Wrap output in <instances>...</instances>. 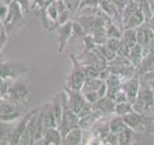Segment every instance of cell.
<instances>
[{"mask_svg": "<svg viewBox=\"0 0 154 145\" xmlns=\"http://www.w3.org/2000/svg\"><path fill=\"white\" fill-rule=\"evenodd\" d=\"M72 34H74L78 38H84L87 32L78 21H73L72 22Z\"/></svg>", "mask_w": 154, "mask_h": 145, "instance_id": "obj_32", "label": "cell"}, {"mask_svg": "<svg viewBox=\"0 0 154 145\" xmlns=\"http://www.w3.org/2000/svg\"><path fill=\"white\" fill-rule=\"evenodd\" d=\"M119 137V145H127L131 144L133 141L136 140V132L131 128L126 127L123 130H122L119 134H118Z\"/></svg>", "mask_w": 154, "mask_h": 145, "instance_id": "obj_20", "label": "cell"}, {"mask_svg": "<svg viewBox=\"0 0 154 145\" xmlns=\"http://www.w3.org/2000/svg\"><path fill=\"white\" fill-rule=\"evenodd\" d=\"M99 0H81L79 9L85 7H98Z\"/></svg>", "mask_w": 154, "mask_h": 145, "instance_id": "obj_39", "label": "cell"}, {"mask_svg": "<svg viewBox=\"0 0 154 145\" xmlns=\"http://www.w3.org/2000/svg\"><path fill=\"white\" fill-rule=\"evenodd\" d=\"M0 102H1V100H0Z\"/></svg>", "mask_w": 154, "mask_h": 145, "instance_id": "obj_50", "label": "cell"}, {"mask_svg": "<svg viewBox=\"0 0 154 145\" xmlns=\"http://www.w3.org/2000/svg\"><path fill=\"white\" fill-rule=\"evenodd\" d=\"M51 108L54 113V117L56 120L57 126L59 127L62 120V115H63V105L61 102V94H57L52 100L51 103Z\"/></svg>", "mask_w": 154, "mask_h": 145, "instance_id": "obj_21", "label": "cell"}, {"mask_svg": "<svg viewBox=\"0 0 154 145\" xmlns=\"http://www.w3.org/2000/svg\"><path fill=\"white\" fill-rule=\"evenodd\" d=\"M102 79L100 77H95V79H86L83 86H82L81 92H89V91H97L99 86L102 83Z\"/></svg>", "mask_w": 154, "mask_h": 145, "instance_id": "obj_25", "label": "cell"}, {"mask_svg": "<svg viewBox=\"0 0 154 145\" xmlns=\"http://www.w3.org/2000/svg\"><path fill=\"white\" fill-rule=\"evenodd\" d=\"M97 47L99 48V50L102 53V55L104 56V58L107 62L112 61L114 58L117 56V52L114 51L113 50H111L110 47H108L106 45H101V46H97Z\"/></svg>", "mask_w": 154, "mask_h": 145, "instance_id": "obj_29", "label": "cell"}, {"mask_svg": "<svg viewBox=\"0 0 154 145\" xmlns=\"http://www.w3.org/2000/svg\"><path fill=\"white\" fill-rule=\"evenodd\" d=\"M63 1H64L66 10L70 14H74L76 12H78L81 0H63Z\"/></svg>", "mask_w": 154, "mask_h": 145, "instance_id": "obj_31", "label": "cell"}, {"mask_svg": "<svg viewBox=\"0 0 154 145\" xmlns=\"http://www.w3.org/2000/svg\"><path fill=\"white\" fill-rule=\"evenodd\" d=\"M61 102L63 105V115L58 129L60 130L62 137H64L70 130L79 128V117L73 110H71V108L67 105L66 94L65 90L61 94Z\"/></svg>", "mask_w": 154, "mask_h": 145, "instance_id": "obj_3", "label": "cell"}, {"mask_svg": "<svg viewBox=\"0 0 154 145\" xmlns=\"http://www.w3.org/2000/svg\"><path fill=\"white\" fill-rule=\"evenodd\" d=\"M94 110V105L91 104H90V103H88V102H86V103L84 104V105L82 106V108L80 109V111L77 113V116L79 117V119L83 118V117H85V116L91 114Z\"/></svg>", "mask_w": 154, "mask_h": 145, "instance_id": "obj_33", "label": "cell"}, {"mask_svg": "<svg viewBox=\"0 0 154 145\" xmlns=\"http://www.w3.org/2000/svg\"><path fill=\"white\" fill-rule=\"evenodd\" d=\"M22 16L23 12L20 6H19V4L17 1H14V0H12L8 5V13L6 18L3 21L4 27L10 29L17 25L18 22L22 19Z\"/></svg>", "mask_w": 154, "mask_h": 145, "instance_id": "obj_5", "label": "cell"}, {"mask_svg": "<svg viewBox=\"0 0 154 145\" xmlns=\"http://www.w3.org/2000/svg\"><path fill=\"white\" fill-rule=\"evenodd\" d=\"M83 41H84V50L85 51L91 50L96 46L90 34H86V36L83 38Z\"/></svg>", "mask_w": 154, "mask_h": 145, "instance_id": "obj_36", "label": "cell"}, {"mask_svg": "<svg viewBox=\"0 0 154 145\" xmlns=\"http://www.w3.org/2000/svg\"><path fill=\"white\" fill-rule=\"evenodd\" d=\"M142 79L148 80V81H154V69L151 70V71H149L148 72H146V74L144 75Z\"/></svg>", "mask_w": 154, "mask_h": 145, "instance_id": "obj_44", "label": "cell"}, {"mask_svg": "<svg viewBox=\"0 0 154 145\" xmlns=\"http://www.w3.org/2000/svg\"><path fill=\"white\" fill-rule=\"evenodd\" d=\"M120 44H122L120 38H108L107 41L105 43V45L108 47H110L111 50H113L114 51L117 52L119 46H120Z\"/></svg>", "mask_w": 154, "mask_h": 145, "instance_id": "obj_34", "label": "cell"}, {"mask_svg": "<svg viewBox=\"0 0 154 145\" xmlns=\"http://www.w3.org/2000/svg\"><path fill=\"white\" fill-rule=\"evenodd\" d=\"M45 106L46 109L42 110V121L45 128H58L54 117V113H53V110L51 108V103L47 104Z\"/></svg>", "mask_w": 154, "mask_h": 145, "instance_id": "obj_19", "label": "cell"}, {"mask_svg": "<svg viewBox=\"0 0 154 145\" xmlns=\"http://www.w3.org/2000/svg\"><path fill=\"white\" fill-rule=\"evenodd\" d=\"M14 1H17L19 6H20L22 12H27L28 11V7H29V4H30V0H14Z\"/></svg>", "mask_w": 154, "mask_h": 145, "instance_id": "obj_42", "label": "cell"}, {"mask_svg": "<svg viewBox=\"0 0 154 145\" xmlns=\"http://www.w3.org/2000/svg\"><path fill=\"white\" fill-rule=\"evenodd\" d=\"M149 1V5H150V8H151V12L153 14V18H154V0H148Z\"/></svg>", "mask_w": 154, "mask_h": 145, "instance_id": "obj_46", "label": "cell"}, {"mask_svg": "<svg viewBox=\"0 0 154 145\" xmlns=\"http://www.w3.org/2000/svg\"><path fill=\"white\" fill-rule=\"evenodd\" d=\"M140 82H141L140 77L135 75L130 79L122 81V89L124 91L125 95L127 97V102L132 105L136 102L140 88Z\"/></svg>", "mask_w": 154, "mask_h": 145, "instance_id": "obj_6", "label": "cell"}, {"mask_svg": "<svg viewBox=\"0 0 154 145\" xmlns=\"http://www.w3.org/2000/svg\"><path fill=\"white\" fill-rule=\"evenodd\" d=\"M70 59L72 61V66L69 74V77L66 79V87L72 90L81 91L82 86H83L86 80L84 65H82L76 58V56H74L73 54H70Z\"/></svg>", "mask_w": 154, "mask_h": 145, "instance_id": "obj_4", "label": "cell"}, {"mask_svg": "<svg viewBox=\"0 0 154 145\" xmlns=\"http://www.w3.org/2000/svg\"><path fill=\"white\" fill-rule=\"evenodd\" d=\"M42 140L45 141L43 142L45 144H63V137L58 128H46L45 130V133H43V137Z\"/></svg>", "mask_w": 154, "mask_h": 145, "instance_id": "obj_14", "label": "cell"}, {"mask_svg": "<svg viewBox=\"0 0 154 145\" xmlns=\"http://www.w3.org/2000/svg\"><path fill=\"white\" fill-rule=\"evenodd\" d=\"M84 97H85V100L86 102L88 103L94 105L95 102H97V100L99 99L98 94H97V91H89V92H84L83 93Z\"/></svg>", "mask_w": 154, "mask_h": 145, "instance_id": "obj_35", "label": "cell"}, {"mask_svg": "<svg viewBox=\"0 0 154 145\" xmlns=\"http://www.w3.org/2000/svg\"><path fill=\"white\" fill-rule=\"evenodd\" d=\"M109 1L112 2L115 6L118 8L119 13H122V10L124 9L125 6H126V4L128 3L129 0H109Z\"/></svg>", "mask_w": 154, "mask_h": 145, "instance_id": "obj_40", "label": "cell"}, {"mask_svg": "<svg viewBox=\"0 0 154 145\" xmlns=\"http://www.w3.org/2000/svg\"><path fill=\"white\" fill-rule=\"evenodd\" d=\"M98 7L101 9L106 16H108L109 18H114L115 16H117L118 14H119L118 8L115 6V5L109 1V0H99V4Z\"/></svg>", "mask_w": 154, "mask_h": 145, "instance_id": "obj_23", "label": "cell"}, {"mask_svg": "<svg viewBox=\"0 0 154 145\" xmlns=\"http://www.w3.org/2000/svg\"><path fill=\"white\" fill-rule=\"evenodd\" d=\"M72 35V21H67L59 25L57 30V39L59 44V52H63L69 43V39Z\"/></svg>", "mask_w": 154, "mask_h": 145, "instance_id": "obj_9", "label": "cell"}, {"mask_svg": "<svg viewBox=\"0 0 154 145\" xmlns=\"http://www.w3.org/2000/svg\"><path fill=\"white\" fill-rule=\"evenodd\" d=\"M138 4H139V8L141 9V11L143 14L146 21H150L153 18V14L151 12L150 5H149V1L148 0H139Z\"/></svg>", "mask_w": 154, "mask_h": 145, "instance_id": "obj_28", "label": "cell"}, {"mask_svg": "<svg viewBox=\"0 0 154 145\" xmlns=\"http://www.w3.org/2000/svg\"><path fill=\"white\" fill-rule=\"evenodd\" d=\"M8 13V6H5V5H0V21L2 22L4 21V19L6 18Z\"/></svg>", "mask_w": 154, "mask_h": 145, "instance_id": "obj_43", "label": "cell"}, {"mask_svg": "<svg viewBox=\"0 0 154 145\" xmlns=\"http://www.w3.org/2000/svg\"><path fill=\"white\" fill-rule=\"evenodd\" d=\"M149 82H150V84H151L152 88H153V91H154V81H149Z\"/></svg>", "mask_w": 154, "mask_h": 145, "instance_id": "obj_49", "label": "cell"}, {"mask_svg": "<svg viewBox=\"0 0 154 145\" xmlns=\"http://www.w3.org/2000/svg\"><path fill=\"white\" fill-rule=\"evenodd\" d=\"M122 18V28H133L137 29L139 26L146 21V18L141 9L139 8V4L136 1L129 0L126 6L124 7L122 12L120 13Z\"/></svg>", "mask_w": 154, "mask_h": 145, "instance_id": "obj_2", "label": "cell"}, {"mask_svg": "<svg viewBox=\"0 0 154 145\" xmlns=\"http://www.w3.org/2000/svg\"><path fill=\"white\" fill-rule=\"evenodd\" d=\"M149 133H151V134H154V126H153V128L150 130V132H149ZM153 140H154V137H153Z\"/></svg>", "mask_w": 154, "mask_h": 145, "instance_id": "obj_48", "label": "cell"}, {"mask_svg": "<svg viewBox=\"0 0 154 145\" xmlns=\"http://www.w3.org/2000/svg\"><path fill=\"white\" fill-rule=\"evenodd\" d=\"M5 41H6V31L3 28V30L0 33V50H1L3 45L5 44Z\"/></svg>", "mask_w": 154, "mask_h": 145, "instance_id": "obj_45", "label": "cell"}, {"mask_svg": "<svg viewBox=\"0 0 154 145\" xmlns=\"http://www.w3.org/2000/svg\"><path fill=\"white\" fill-rule=\"evenodd\" d=\"M109 127H110V132L119 134L122 130H123L125 128H126L127 126L125 125L122 116L116 115L115 118H113L111 121H109Z\"/></svg>", "mask_w": 154, "mask_h": 145, "instance_id": "obj_26", "label": "cell"}, {"mask_svg": "<svg viewBox=\"0 0 154 145\" xmlns=\"http://www.w3.org/2000/svg\"><path fill=\"white\" fill-rule=\"evenodd\" d=\"M107 88H108V86H107V84H106V82L103 80L102 83H101V85L99 86L98 90H97V94H98L99 99L107 95Z\"/></svg>", "mask_w": 154, "mask_h": 145, "instance_id": "obj_41", "label": "cell"}, {"mask_svg": "<svg viewBox=\"0 0 154 145\" xmlns=\"http://www.w3.org/2000/svg\"><path fill=\"white\" fill-rule=\"evenodd\" d=\"M84 72L86 79H95V77H99L100 71L91 65H85L84 66Z\"/></svg>", "mask_w": 154, "mask_h": 145, "instance_id": "obj_30", "label": "cell"}, {"mask_svg": "<svg viewBox=\"0 0 154 145\" xmlns=\"http://www.w3.org/2000/svg\"><path fill=\"white\" fill-rule=\"evenodd\" d=\"M154 108V91L150 82L141 79L136 102L133 104V109L143 115H152Z\"/></svg>", "mask_w": 154, "mask_h": 145, "instance_id": "obj_1", "label": "cell"}, {"mask_svg": "<svg viewBox=\"0 0 154 145\" xmlns=\"http://www.w3.org/2000/svg\"><path fill=\"white\" fill-rule=\"evenodd\" d=\"M93 105H94V109L101 112L103 114V116L115 112V105H116L115 101L107 96L98 99L97 102H95Z\"/></svg>", "mask_w": 154, "mask_h": 145, "instance_id": "obj_12", "label": "cell"}, {"mask_svg": "<svg viewBox=\"0 0 154 145\" xmlns=\"http://www.w3.org/2000/svg\"><path fill=\"white\" fill-rule=\"evenodd\" d=\"M143 57V46H141L140 44H136L133 47H131V50L129 51V55H128V59L131 62V64L136 68L140 62L142 61Z\"/></svg>", "mask_w": 154, "mask_h": 145, "instance_id": "obj_18", "label": "cell"}, {"mask_svg": "<svg viewBox=\"0 0 154 145\" xmlns=\"http://www.w3.org/2000/svg\"><path fill=\"white\" fill-rule=\"evenodd\" d=\"M19 116L20 114L12 104L2 101L0 102V121L8 123L16 120Z\"/></svg>", "mask_w": 154, "mask_h": 145, "instance_id": "obj_10", "label": "cell"}, {"mask_svg": "<svg viewBox=\"0 0 154 145\" xmlns=\"http://www.w3.org/2000/svg\"><path fill=\"white\" fill-rule=\"evenodd\" d=\"M148 22V24H149V26L151 27V29H152V31L154 32V18H152L150 21H147Z\"/></svg>", "mask_w": 154, "mask_h": 145, "instance_id": "obj_47", "label": "cell"}, {"mask_svg": "<svg viewBox=\"0 0 154 145\" xmlns=\"http://www.w3.org/2000/svg\"><path fill=\"white\" fill-rule=\"evenodd\" d=\"M133 105L130 104L129 102H122V103L116 104L115 105V114L118 116H124L128 114L129 112L133 111Z\"/></svg>", "mask_w": 154, "mask_h": 145, "instance_id": "obj_27", "label": "cell"}, {"mask_svg": "<svg viewBox=\"0 0 154 145\" xmlns=\"http://www.w3.org/2000/svg\"><path fill=\"white\" fill-rule=\"evenodd\" d=\"M38 111V109H33L30 112L26 113L23 117L20 119V121L17 123V127L14 128V130L12 132V135H11V139H10V143L11 144H18L19 140H20L22 134L25 132V130L27 128V125L30 118L33 116L34 113H36Z\"/></svg>", "mask_w": 154, "mask_h": 145, "instance_id": "obj_8", "label": "cell"}, {"mask_svg": "<svg viewBox=\"0 0 154 145\" xmlns=\"http://www.w3.org/2000/svg\"><path fill=\"white\" fill-rule=\"evenodd\" d=\"M89 34L91 36V38H93V40L96 46L105 45V43L108 39L107 33H106V29L104 26L95 28Z\"/></svg>", "mask_w": 154, "mask_h": 145, "instance_id": "obj_22", "label": "cell"}, {"mask_svg": "<svg viewBox=\"0 0 154 145\" xmlns=\"http://www.w3.org/2000/svg\"><path fill=\"white\" fill-rule=\"evenodd\" d=\"M64 90L66 94L67 105H69V106L71 108V110H73L77 114L82 108V106L86 103L83 93H82L81 91L69 89V88H67V87H65Z\"/></svg>", "mask_w": 154, "mask_h": 145, "instance_id": "obj_7", "label": "cell"}, {"mask_svg": "<svg viewBox=\"0 0 154 145\" xmlns=\"http://www.w3.org/2000/svg\"><path fill=\"white\" fill-rule=\"evenodd\" d=\"M120 40H122V45L126 46L127 47H129L130 50H131V47H133L137 44L136 29H133V28L123 29L122 37H120Z\"/></svg>", "mask_w": 154, "mask_h": 145, "instance_id": "obj_17", "label": "cell"}, {"mask_svg": "<svg viewBox=\"0 0 154 145\" xmlns=\"http://www.w3.org/2000/svg\"><path fill=\"white\" fill-rule=\"evenodd\" d=\"M101 118H103V114L97 110H94L91 114L79 119V127L83 130H89Z\"/></svg>", "mask_w": 154, "mask_h": 145, "instance_id": "obj_16", "label": "cell"}, {"mask_svg": "<svg viewBox=\"0 0 154 145\" xmlns=\"http://www.w3.org/2000/svg\"><path fill=\"white\" fill-rule=\"evenodd\" d=\"M105 144H112V145H118L119 144V137L118 134L116 133H112L110 132L108 134V135L106 137L105 140H104Z\"/></svg>", "mask_w": 154, "mask_h": 145, "instance_id": "obj_37", "label": "cell"}, {"mask_svg": "<svg viewBox=\"0 0 154 145\" xmlns=\"http://www.w3.org/2000/svg\"><path fill=\"white\" fill-rule=\"evenodd\" d=\"M154 67V53L149 52L143 57L140 64L135 68V75L139 77H143L144 75L151 71Z\"/></svg>", "mask_w": 154, "mask_h": 145, "instance_id": "obj_13", "label": "cell"}, {"mask_svg": "<svg viewBox=\"0 0 154 145\" xmlns=\"http://www.w3.org/2000/svg\"><path fill=\"white\" fill-rule=\"evenodd\" d=\"M104 27L106 29V33H107L108 38H120L122 37V30L118 25H116V24L112 21L111 18H107Z\"/></svg>", "mask_w": 154, "mask_h": 145, "instance_id": "obj_24", "label": "cell"}, {"mask_svg": "<svg viewBox=\"0 0 154 145\" xmlns=\"http://www.w3.org/2000/svg\"><path fill=\"white\" fill-rule=\"evenodd\" d=\"M114 101L116 104H119V103H122V102H127V97L125 95L124 91L122 89V86H120V89L118 91V93L116 94Z\"/></svg>", "mask_w": 154, "mask_h": 145, "instance_id": "obj_38", "label": "cell"}, {"mask_svg": "<svg viewBox=\"0 0 154 145\" xmlns=\"http://www.w3.org/2000/svg\"><path fill=\"white\" fill-rule=\"evenodd\" d=\"M83 141V130L80 127L70 130L64 137H63V144L66 145H79Z\"/></svg>", "mask_w": 154, "mask_h": 145, "instance_id": "obj_15", "label": "cell"}, {"mask_svg": "<svg viewBox=\"0 0 154 145\" xmlns=\"http://www.w3.org/2000/svg\"><path fill=\"white\" fill-rule=\"evenodd\" d=\"M7 94L9 95L10 99L14 102H22L28 97L29 90L25 85L18 82V83L9 87L7 90Z\"/></svg>", "mask_w": 154, "mask_h": 145, "instance_id": "obj_11", "label": "cell"}]
</instances>
